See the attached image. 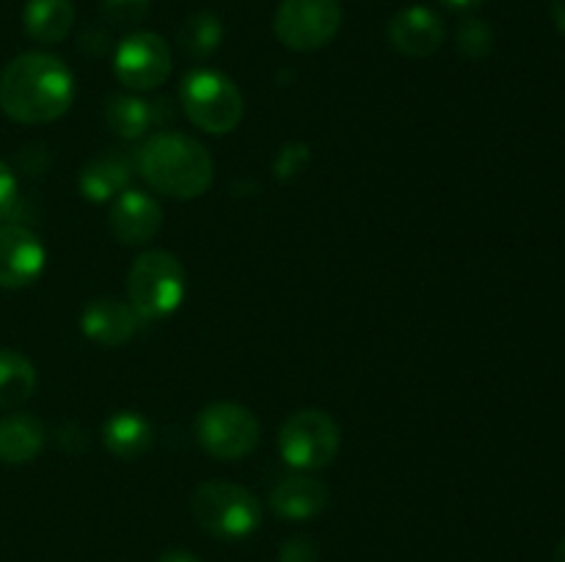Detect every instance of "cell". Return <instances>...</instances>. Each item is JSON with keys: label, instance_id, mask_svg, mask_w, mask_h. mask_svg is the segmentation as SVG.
<instances>
[{"label": "cell", "instance_id": "30bf717a", "mask_svg": "<svg viewBox=\"0 0 565 562\" xmlns=\"http://www.w3.org/2000/svg\"><path fill=\"white\" fill-rule=\"evenodd\" d=\"M47 253L42 240L20 224L0 226V287L22 290L42 275Z\"/></svg>", "mask_w": 565, "mask_h": 562}, {"label": "cell", "instance_id": "52a82bcc", "mask_svg": "<svg viewBox=\"0 0 565 562\" xmlns=\"http://www.w3.org/2000/svg\"><path fill=\"white\" fill-rule=\"evenodd\" d=\"M259 422L246 406L210 402L196 417V441L218 461H243L259 444Z\"/></svg>", "mask_w": 565, "mask_h": 562}, {"label": "cell", "instance_id": "9c48e42d", "mask_svg": "<svg viewBox=\"0 0 565 562\" xmlns=\"http://www.w3.org/2000/svg\"><path fill=\"white\" fill-rule=\"evenodd\" d=\"M114 72L119 83L132 91H152L171 75V47L160 33L136 31L121 39L114 55Z\"/></svg>", "mask_w": 565, "mask_h": 562}, {"label": "cell", "instance_id": "6da1fadb", "mask_svg": "<svg viewBox=\"0 0 565 562\" xmlns=\"http://www.w3.org/2000/svg\"><path fill=\"white\" fill-rule=\"evenodd\" d=\"M75 77L50 53H22L0 75V108L20 125H50L72 108Z\"/></svg>", "mask_w": 565, "mask_h": 562}, {"label": "cell", "instance_id": "277c9868", "mask_svg": "<svg viewBox=\"0 0 565 562\" xmlns=\"http://www.w3.org/2000/svg\"><path fill=\"white\" fill-rule=\"evenodd\" d=\"M127 298L143 323L169 317L185 298V268L169 251H143L127 273Z\"/></svg>", "mask_w": 565, "mask_h": 562}, {"label": "cell", "instance_id": "8fae6325", "mask_svg": "<svg viewBox=\"0 0 565 562\" xmlns=\"http://www.w3.org/2000/svg\"><path fill=\"white\" fill-rule=\"evenodd\" d=\"M386 39L406 58H428L445 42V22L428 6H408L392 17Z\"/></svg>", "mask_w": 565, "mask_h": 562}, {"label": "cell", "instance_id": "7402d4cb", "mask_svg": "<svg viewBox=\"0 0 565 562\" xmlns=\"http://www.w3.org/2000/svg\"><path fill=\"white\" fill-rule=\"evenodd\" d=\"M456 44L467 58L480 61L491 53V47H494V31L489 28V22L478 20V17H467V20L458 25Z\"/></svg>", "mask_w": 565, "mask_h": 562}, {"label": "cell", "instance_id": "44dd1931", "mask_svg": "<svg viewBox=\"0 0 565 562\" xmlns=\"http://www.w3.org/2000/svg\"><path fill=\"white\" fill-rule=\"evenodd\" d=\"M224 42V25L210 11H199L191 14L180 28V50L188 58L204 61L215 53Z\"/></svg>", "mask_w": 565, "mask_h": 562}, {"label": "cell", "instance_id": "ba28073f", "mask_svg": "<svg viewBox=\"0 0 565 562\" xmlns=\"http://www.w3.org/2000/svg\"><path fill=\"white\" fill-rule=\"evenodd\" d=\"M340 0H281L274 17L276 39L296 53L326 47L340 33Z\"/></svg>", "mask_w": 565, "mask_h": 562}, {"label": "cell", "instance_id": "d6986e66", "mask_svg": "<svg viewBox=\"0 0 565 562\" xmlns=\"http://www.w3.org/2000/svg\"><path fill=\"white\" fill-rule=\"evenodd\" d=\"M36 391V369L22 353L0 347V408H20Z\"/></svg>", "mask_w": 565, "mask_h": 562}, {"label": "cell", "instance_id": "d4e9b609", "mask_svg": "<svg viewBox=\"0 0 565 562\" xmlns=\"http://www.w3.org/2000/svg\"><path fill=\"white\" fill-rule=\"evenodd\" d=\"M17 176L9 165L0 160V220L11 218V213L17 209Z\"/></svg>", "mask_w": 565, "mask_h": 562}, {"label": "cell", "instance_id": "9a60e30c", "mask_svg": "<svg viewBox=\"0 0 565 562\" xmlns=\"http://www.w3.org/2000/svg\"><path fill=\"white\" fill-rule=\"evenodd\" d=\"M329 505V488L318 477L307 474H292L281 479L270 494V507L279 518L287 521H307V518L320 516Z\"/></svg>", "mask_w": 565, "mask_h": 562}, {"label": "cell", "instance_id": "5b68a950", "mask_svg": "<svg viewBox=\"0 0 565 562\" xmlns=\"http://www.w3.org/2000/svg\"><path fill=\"white\" fill-rule=\"evenodd\" d=\"M180 102L188 119L210 136H226L243 119V94L218 69L188 72L180 86Z\"/></svg>", "mask_w": 565, "mask_h": 562}, {"label": "cell", "instance_id": "7c38bea8", "mask_svg": "<svg viewBox=\"0 0 565 562\" xmlns=\"http://www.w3.org/2000/svg\"><path fill=\"white\" fill-rule=\"evenodd\" d=\"M108 224L121 246H147L163 226V209L143 191H121L110 207Z\"/></svg>", "mask_w": 565, "mask_h": 562}, {"label": "cell", "instance_id": "603a6c76", "mask_svg": "<svg viewBox=\"0 0 565 562\" xmlns=\"http://www.w3.org/2000/svg\"><path fill=\"white\" fill-rule=\"evenodd\" d=\"M103 17L116 28H132L147 20L152 0H99Z\"/></svg>", "mask_w": 565, "mask_h": 562}, {"label": "cell", "instance_id": "3957f363", "mask_svg": "<svg viewBox=\"0 0 565 562\" xmlns=\"http://www.w3.org/2000/svg\"><path fill=\"white\" fill-rule=\"evenodd\" d=\"M191 512L199 527L218 540H243L263 523V507L248 488L224 479L202 483L191 496Z\"/></svg>", "mask_w": 565, "mask_h": 562}, {"label": "cell", "instance_id": "f1b7e54d", "mask_svg": "<svg viewBox=\"0 0 565 562\" xmlns=\"http://www.w3.org/2000/svg\"><path fill=\"white\" fill-rule=\"evenodd\" d=\"M441 3L452 11H472V9H478L483 0H441Z\"/></svg>", "mask_w": 565, "mask_h": 562}, {"label": "cell", "instance_id": "ffe728a7", "mask_svg": "<svg viewBox=\"0 0 565 562\" xmlns=\"http://www.w3.org/2000/svg\"><path fill=\"white\" fill-rule=\"evenodd\" d=\"M105 121H108L110 132L125 141H136V138L147 136L149 127L154 125V105L130 97V94H116L105 105Z\"/></svg>", "mask_w": 565, "mask_h": 562}, {"label": "cell", "instance_id": "5bb4252c", "mask_svg": "<svg viewBox=\"0 0 565 562\" xmlns=\"http://www.w3.org/2000/svg\"><path fill=\"white\" fill-rule=\"evenodd\" d=\"M132 165H136V158L125 154L121 149H110V152H103L94 160H88L83 165L81 176H77V187H81L83 198L94 204L116 198L121 191H127Z\"/></svg>", "mask_w": 565, "mask_h": 562}, {"label": "cell", "instance_id": "7a4b0ae2", "mask_svg": "<svg viewBox=\"0 0 565 562\" xmlns=\"http://www.w3.org/2000/svg\"><path fill=\"white\" fill-rule=\"evenodd\" d=\"M136 169L149 187L171 198H196L213 185V158L185 132H154L136 152Z\"/></svg>", "mask_w": 565, "mask_h": 562}, {"label": "cell", "instance_id": "f546056e", "mask_svg": "<svg viewBox=\"0 0 565 562\" xmlns=\"http://www.w3.org/2000/svg\"><path fill=\"white\" fill-rule=\"evenodd\" d=\"M555 562H565V538L561 540V545H557V551H555Z\"/></svg>", "mask_w": 565, "mask_h": 562}, {"label": "cell", "instance_id": "ac0fdd59", "mask_svg": "<svg viewBox=\"0 0 565 562\" xmlns=\"http://www.w3.org/2000/svg\"><path fill=\"white\" fill-rule=\"evenodd\" d=\"M22 25L31 39L42 44H55L70 36L75 25L72 0H28L22 11Z\"/></svg>", "mask_w": 565, "mask_h": 562}, {"label": "cell", "instance_id": "4316f807", "mask_svg": "<svg viewBox=\"0 0 565 562\" xmlns=\"http://www.w3.org/2000/svg\"><path fill=\"white\" fill-rule=\"evenodd\" d=\"M158 562H199L196 556L191 554V551H182V549H171V551H166L163 556H160Z\"/></svg>", "mask_w": 565, "mask_h": 562}, {"label": "cell", "instance_id": "8992f818", "mask_svg": "<svg viewBox=\"0 0 565 562\" xmlns=\"http://www.w3.org/2000/svg\"><path fill=\"white\" fill-rule=\"evenodd\" d=\"M342 444L340 424L318 408L290 413L279 428V452L285 463L301 472H318L337 457Z\"/></svg>", "mask_w": 565, "mask_h": 562}, {"label": "cell", "instance_id": "83f0119b", "mask_svg": "<svg viewBox=\"0 0 565 562\" xmlns=\"http://www.w3.org/2000/svg\"><path fill=\"white\" fill-rule=\"evenodd\" d=\"M552 20H555L557 31L565 33V0H552Z\"/></svg>", "mask_w": 565, "mask_h": 562}, {"label": "cell", "instance_id": "4fadbf2b", "mask_svg": "<svg viewBox=\"0 0 565 562\" xmlns=\"http://www.w3.org/2000/svg\"><path fill=\"white\" fill-rule=\"evenodd\" d=\"M143 320L130 303L116 298H94L81 312V331L103 347H119L141 331Z\"/></svg>", "mask_w": 565, "mask_h": 562}, {"label": "cell", "instance_id": "e0dca14e", "mask_svg": "<svg viewBox=\"0 0 565 562\" xmlns=\"http://www.w3.org/2000/svg\"><path fill=\"white\" fill-rule=\"evenodd\" d=\"M44 424L31 413H9L0 419V461L31 463L44 446Z\"/></svg>", "mask_w": 565, "mask_h": 562}, {"label": "cell", "instance_id": "2e32d148", "mask_svg": "<svg viewBox=\"0 0 565 562\" xmlns=\"http://www.w3.org/2000/svg\"><path fill=\"white\" fill-rule=\"evenodd\" d=\"M103 444L121 461H136L152 446V424L138 411H116L103 424Z\"/></svg>", "mask_w": 565, "mask_h": 562}, {"label": "cell", "instance_id": "484cf974", "mask_svg": "<svg viewBox=\"0 0 565 562\" xmlns=\"http://www.w3.org/2000/svg\"><path fill=\"white\" fill-rule=\"evenodd\" d=\"M307 147L303 143H290V147L281 149L279 154V176L281 174H296V171H301L303 160H307Z\"/></svg>", "mask_w": 565, "mask_h": 562}, {"label": "cell", "instance_id": "cb8c5ba5", "mask_svg": "<svg viewBox=\"0 0 565 562\" xmlns=\"http://www.w3.org/2000/svg\"><path fill=\"white\" fill-rule=\"evenodd\" d=\"M279 562H318V545L315 540L296 534L279 549Z\"/></svg>", "mask_w": 565, "mask_h": 562}]
</instances>
